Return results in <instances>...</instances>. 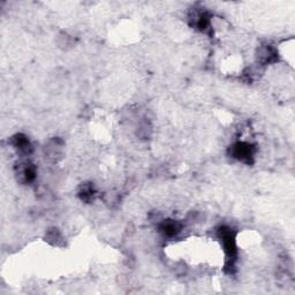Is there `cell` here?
Here are the masks:
<instances>
[{
	"instance_id": "cell-1",
	"label": "cell",
	"mask_w": 295,
	"mask_h": 295,
	"mask_svg": "<svg viewBox=\"0 0 295 295\" xmlns=\"http://www.w3.org/2000/svg\"><path fill=\"white\" fill-rule=\"evenodd\" d=\"M255 155V148L250 143L238 142L231 148V156L237 161L249 164L254 159Z\"/></svg>"
},
{
	"instance_id": "cell-2",
	"label": "cell",
	"mask_w": 295,
	"mask_h": 295,
	"mask_svg": "<svg viewBox=\"0 0 295 295\" xmlns=\"http://www.w3.org/2000/svg\"><path fill=\"white\" fill-rule=\"evenodd\" d=\"M257 60H258L262 65H268V64H272V62H276L278 59V53L276 51V49L274 46L266 45L260 46L258 49V53H257Z\"/></svg>"
},
{
	"instance_id": "cell-3",
	"label": "cell",
	"mask_w": 295,
	"mask_h": 295,
	"mask_svg": "<svg viewBox=\"0 0 295 295\" xmlns=\"http://www.w3.org/2000/svg\"><path fill=\"white\" fill-rule=\"evenodd\" d=\"M159 227H161L162 233L168 238L175 237L183 230V225L177 221H164L161 222Z\"/></svg>"
},
{
	"instance_id": "cell-4",
	"label": "cell",
	"mask_w": 295,
	"mask_h": 295,
	"mask_svg": "<svg viewBox=\"0 0 295 295\" xmlns=\"http://www.w3.org/2000/svg\"><path fill=\"white\" fill-rule=\"evenodd\" d=\"M13 146L18 152L23 153V155H29L31 150H33L30 141L28 140L27 136L22 134H18L13 137Z\"/></svg>"
},
{
	"instance_id": "cell-5",
	"label": "cell",
	"mask_w": 295,
	"mask_h": 295,
	"mask_svg": "<svg viewBox=\"0 0 295 295\" xmlns=\"http://www.w3.org/2000/svg\"><path fill=\"white\" fill-rule=\"evenodd\" d=\"M62 147L64 146H62V142L60 140L55 139L53 141H51V142L49 143L48 148L45 149V151L48 152L49 155V158H55V159L58 158L62 152Z\"/></svg>"
},
{
	"instance_id": "cell-6",
	"label": "cell",
	"mask_w": 295,
	"mask_h": 295,
	"mask_svg": "<svg viewBox=\"0 0 295 295\" xmlns=\"http://www.w3.org/2000/svg\"><path fill=\"white\" fill-rule=\"evenodd\" d=\"M95 196V189L92 184H83L82 189L80 191V197L86 202H89L90 200L93 199Z\"/></svg>"
}]
</instances>
